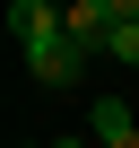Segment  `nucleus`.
Instances as JSON below:
<instances>
[{
  "mask_svg": "<svg viewBox=\"0 0 139 148\" xmlns=\"http://www.w3.org/2000/svg\"><path fill=\"white\" fill-rule=\"evenodd\" d=\"M104 52H113L122 70H139V18H113V35H104Z\"/></svg>",
  "mask_w": 139,
  "mask_h": 148,
  "instance_id": "5",
  "label": "nucleus"
},
{
  "mask_svg": "<svg viewBox=\"0 0 139 148\" xmlns=\"http://www.w3.org/2000/svg\"><path fill=\"white\" fill-rule=\"evenodd\" d=\"M104 9H113V18H139V0H104Z\"/></svg>",
  "mask_w": 139,
  "mask_h": 148,
  "instance_id": "6",
  "label": "nucleus"
},
{
  "mask_svg": "<svg viewBox=\"0 0 139 148\" xmlns=\"http://www.w3.org/2000/svg\"><path fill=\"white\" fill-rule=\"evenodd\" d=\"M18 148H52V139H18Z\"/></svg>",
  "mask_w": 139,
  "mask_h": 148,
  "instance_id": "8",
  "label": "nucleus"
},
{
  "mask_svg": "<svg viewBox=\"0 0 139 148\" xmlns=\"http://www.w3.org/2000/svg\"><path fill=\"white\" fill-rule=\"evenodd\" d=\"M70 44H87V52H104V35H113V9H104V0H70Z\"/></svg>",
  "mask_w": 139,
  "mask_h": 148,
  "instance_id": "4",
  "label": "nucleus"
},
{
  "mask_svg": "<svg viewBox=\"0 0 139 148\" xmlns=\"http://www.w3.org/2000/svg\"><path fill=\"white\" fill-rule=\"evenodd\" d=\"M9 35H18V52H35V44H61L70 18L52 9V0H9Z\"/></svg>",
  "mask_w": 139,
  "mask_h": 148,
  "instance_id": "1",
  "label": "nucleus"
},
{
  "mask_svg": "<svg viewBox=\"0 0 139 148\" xmlns=\"http://www.w3.org/2000/svg\"><path fill=\"white\" fill-rule=\"evenodd\" d=\"M26 70H35L44 87H78V70H87V44H70V35H61V44H35V52H26Z\"/></svg>",
  "mask_w": 139,
  "mask_h": 148,
  "instance_id": "2",
  "label": "nucleus"
},
{
  "mask_svg": "<svg viewBox=\"0 0 139 148\" xmlns=\"http://www.w3.org/2000/svg\"><path fill=\"white\" fill-rule=\"evenodd\" d=\"M87 131H96L104 148H139V122H130L122 96H96V105H87Z\"/></svg>",
  "mask_w": 139,
  "mask_h": 148,
  "instance_id": "3",
  "label": "nucleus"
},
{
  "mask_svg": "<svg viewBox=\"0 0 139 148\" xmlns=\"http://www.w3.org/2000/svg\"><path fill=\"white\" fill-rule=\"evenodd\" d=\"M52 148H87V139H52Z\"/></svg>",
  "mask_w": 139,
  "mask_h": 148,
  "instance_id": "7",
  "label": "nucleus"
}]
</instances>
